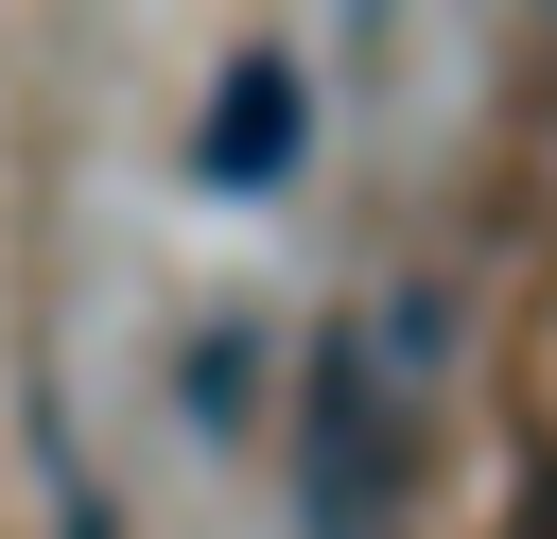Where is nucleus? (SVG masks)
Instances as JSON below:
<instances>
[{"label":"nucleus","instance_id":"nucleus-1","mask_svg":"<svg viewBox=\"0 0 557 539\" xmlns=\"http://www.w3.org/2000/svg\"><path fill=\"white\" fill-rule=\"evenodd\" d=\"M296 156V70H226V122H209V174L244 191V174H278Z\"/></svg>","mask_w":557,"mask_h":539}]
</instances>
